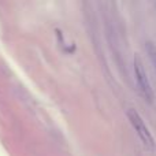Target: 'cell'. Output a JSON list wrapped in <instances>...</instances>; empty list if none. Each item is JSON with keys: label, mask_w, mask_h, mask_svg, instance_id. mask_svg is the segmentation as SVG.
Instances as JSON below:
<instances>
[{"label": "cell", "mask_w": 156, "mask_h": 156, "mask_svg": "<svg viewBox=\"0 0 156 156\" xmlns=\"http://www.w3.org/2000/svg\"><path fill=\"white\" fill-rule=\"evenodd\" d=\"M127 118H129L133 129H134L136 133L138 134L141 143L144 144V147H145L147 149H149V151H154L155 149V140H154V137H152L151 132L148 130V127H147V125L144 123L141 115L136 110L130 108V110L127 111Z\"/></svg>", "instance_id": "6da1fadb"}, {"label": "cell", "mask_w": 156, "mask_h": 156, "mask_svg": "<svg viewBox=\"0 0 156 156\" xmlns=\"http://www.w3.org/2000/svg\"><path fill=\"white\" fill-rule=\"evenodd\" d=\"M134 76H136V81H137V85L141 94H143L144 99L149 104H152L155 99V94H154V90H152L151 82H149L145 70H144L143 62H141V59L138 56H134Z\"/></svg>", "instance_id": "7a4b0ae2"}, {"label": "cell", "mask_w": 156, "mask_h": 156, "mask_svg": "<svg viewBox=\"0 0 156 156\" xmlns=\"http://www.w3.org/2000/svg\"><path fill=\"white\" fill-rule=\"evenodd\" d=\"M145 49H147V54H148V56H149V59H151L152 65H154L155 71H156V47L154 45V43L148 41V43L145 44Z\"/></svg>", "instance_id": "3957f363"}]
</instances>
